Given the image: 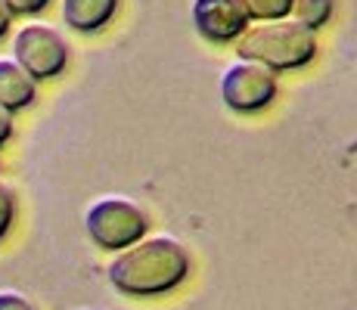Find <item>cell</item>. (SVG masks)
I'll return each instance as SVG.
<instances>
[{
	"instance_id": "5b68a950",
	"label": "cell",
	"mask_w": 357,
	"mask_h": 310,
	"mask_svg": "<svg viewBox=\"0 0 357 310\" xmlns=\"http://www.w3.org/2000/svg\"><path fill=\"white\" fill-rule=\"evenodd\" d=\"M221 96L230 112L255 115L277 100V78H273L271 68L249 62V59H239L224 72Z\"/></svg>"
},
{
	"instance_id": "7a4b0ae2",
	"label": "cell",
	"mask_w": 357,
	"mask_h": 310,
	"mask_svg": "<svg viewBox=\"0 0 357 310\" xmlns=\"http://www.w3.org/2000/svg\"><path fill=\"white\" fill-rule=\"evenodd\" d=\"M239 59L258 62L271 72H289V68H305L317 56V38L298 25L295 19H273V22L255 25L239 34Z\"/></svg>"
},
{
	"instance_id": "5bb4252c",
	"label": "cell",
	"mask_w": 357,
	"mask_h": 310,
	"mask_svg": "<svg viewBox=\"0 0 357 310\" xmlns=\"http://www.w3.org/2000/svg\"><path fill=\"white\" fill-rule=\"evenodd\" d=\"M10 140H13V112H6L0 106V146H6Z\"/></svg>"
},
{
	"instance_id": "52a82bcc",
	"label": "cell",
	"mask_w": 357,
	"mask_h": 310,
	"mask_svg": "<svg viewBox=\"0 0 357 310\" xmlns=\"http://www.w3.org/2000/svg\"><path fill=\"white\" fill-rule=\"evenodd\" d=\"M121 0H63V22L78 34H97L115 19Z\"/></svg>"
},
{
	"instance_id": "9a60e30c",
	"label": "cell",
	"mask_w": 357,
	"mask_h": 310,
	"mask_svg": "<svg viewBox=\"0 0 357 310\" xmlns=\"http://www.w3.org/2000/svg\"><path fill=\"white\" fill-rule=\"evenodd\" d=\"M13 25V10L6 6V0H0V40L6 38V31H10Z\"/></svg>"
},
{
	"instance_id": "ba28073f",
	"label": "cell",
	"mask_w": 357,
	"mask_h": 310,
	"mask_svg": "<svg viewBox=\"0 0 357 310\" xmlns=\"http://www.w3.org/2000/svg\"><path fill=\"white\" fill-rule=\"evenodd\" d=\"M38 100V81L16 59H0V106L6 112H22Z\"/></svg>"
},
{
	"instance_id": "7c38bea8",
	"label": "cell",
	"mask_w": 357,
	"mask_h": 310,
	"mask_svg": "<svg viewBox=\"0 0 357 310\" xmlns=\"http://www.w3.org/2000/svg\"><path fill=\"white\" fill-rule=\"evenodd\" d=\"M6 6L13 10V16H38L50 6V0H6Z\"/></svg>"
},
{
	"instance_id": "4fadbf2b",
	"label": "cell",
	"mask_w": 357,
	"mask_h": 310,
	"mask_svg": "<svg viewBox=\"0 0 357 310\" xmlns=\"http://www.w3.org/2000/svg\"><path fill=\"white\" fill-rule=\"evenodd\" d=\"M0 310H34V307L19 292H0Z\"/></svg>"
},
{
	"instance_id": "30bf717a",
	"label": "cell",
	"mask_w": 357,
	"mask_h": 310,
	"mask_svg": "<svg viewBox=\"0 0 357 310\" xmlns=\"http://www.w3.org/2000/svg\"><path fill=\"white\" fill-rule=\"evenodd\" d=\"M252 19L261 22H273V19H289L295 0H243Z\"/></svg>"
},
{
	"instance_id": "8fae6325",
	"label": "cell",
	"mask_w": 357,
	"mask_h": 310,
	"mask_svg": "<svg viewBox=\"0 0 357 310\" xmlns=\"http://www.w3.org/2000/svg\"><path fill=\"white\" fill-rule=\"evenodd\" d=\"M13 224H16V192L6 180H0V242L10 236Z\"/></svg>"
},
{
	"instance_id": "8992f818",
	"label": "cell",
	"mask_w": 357,
	"mask_h": 310,
	"mask_svg": "<svg viewBox=\"0 0 357 310\" xmlns=\"http://www.w3.org/2000/svg\"><path fill=\"white\" fill-rule=\"evenodd\" d=\"M193 25L211 44H230L252 25L243 0H193Z\"/></svg>"
},
{
	"instance_id": "277c9868",
	"label": "cell",
	"mask_w": 357,
	"mask_h": 310,
	"mask_svg": "<svg viewBox=\"0 0 357 310\" xmlns=\"http://www.w3.org/2000/svg\"><path fill=\"white\" fill-rule=\"evenodd\" d=\"M13 59L31 75L34 81H50L66 72L68 44L53 25H22L13 38Z\"/></svg>"
},
{
	"instance_id": "6da1fadb",
	"label": "cell",
	"mask_w": 357,
	"mask_h": 310,
	"mask_svg": "<svg viewBox=\"0 0 357 310\" xmlns=\"http://www.w3.org/2000/svg\"><path fill=\"white\" fill-rule=\"evenodd\" d=\"M190 277V254L177 239H140L109 264V282L130 298H155L174 292Z\"/></svg>"
},
{
	"instance_id": "3957f363",
	"label": "cell",
	"mask_w": 357,
	"mask_h": 310,
	"mask_svg": "<svg viewBox=\"0 0 357 310\" xmlns=\"http://www.w3.org/2000/svg\"><path fill=\"white\" fill-rule=\"evenodd\" d=\"M84 226L91 242L102 251H125L146 236L149 220L140 211V205L128 202L121 196H106L87 208Z\"/></svg>"
},
{
	"instance_id": "9c48e42d",
	"label": "cell",
	"mask_w": 357,
	"mask_h": 310,
	"mask_svg": "<svg viewBox=\"0 0 357 310\" xmlns=\"http://www.w3.org/2000/svg\"><path fill=\"white\" fill-rule=\"evenodd\" d=\"M333 6H335V0H295L289 16L298 25H305L307 31H317V29H324V25L329 22Z\"/></svg>"
}]
</instances>
